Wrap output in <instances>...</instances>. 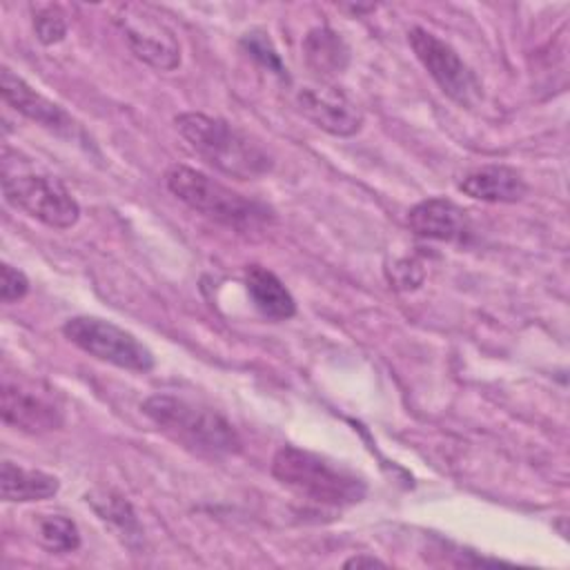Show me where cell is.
Here are the masks:
<instances>
[{
    "instance_id": "4fadbf2b",
    "label": "cell",
    "mask_w": 570,
    "mask_h": 570,
    "mask_svg": "<svg viewBox=\"0 0 570 570\" xmlns=\"http://www.w3.org/2000/svg\"><path fill=\"white\" fill-rule=\"evenodd\" d=\"M459 189L483 203H517L525 196L528 185L523 176L505 165H485L463 176Z\"/></svg>"
},
{
    "instance_id": "5bb4252c",
    "label": "cell",
    "mask_w": 570,
    "mask_h": 570,
    "mask_svg": "<svg viewBox=\"0 0 570 570\" xmlns=\"http://www.w3.org/2000/svg\"><path fill=\"white\" fill-rule=\"evenodd\" d=\"M245 287L254 307L272 321H287L296 314V301L283 281L263 265L245 269Z\"/></svg>"
},
{
    "instance_id": "30bf717a",
    "label": "cell",
    "mask_w": 570,
    "mask_h": 570,
    "mask_svg": "<svg viewBox=\"0 0 570 570\" xmlns=\"http://www.w3.org/2000/svg\"><path fill=\"white\" fill-rule=\"evenodd\" d=\"M2 419L7 425H13L16 430L29 432V434H42L58 430L65 423L62 407L20 383H2Z\"/></svg>"
},
{
    "instance_id": "9c48e42d",
    "label": "cell",
    "mask_w": 570,
    "mask_h": 570,
    "mask_svg": "<svg viewBox=\"0 0 570 570\" xmlns=\"http://www.w3.org/2000/svg\"><path fill=\"white\" fill-rule=\"evenodd\" d=\"M296 107L307 120L332 136H354L363 127V111L358 105L334 85L301 87Z\"/></svg>"
},
{
    "instance_id": "ffe728a7",
    "label": "cell",
    "mask_w": 570,
    "mask_h": 570,
    "mask_svg": "<svg viewBox=\"0 0 570 570\" xmlns=\"http://www.w3.org/2000/svg\"><path fill=\"white\" fill-rule=\"evenodd\" d=\"M243 47H245L261 65H265L267 69H274L278 76H285L287 69L283 67V62H281V58H278V53H276L272 40L267 38V33H263V31H249V33H245V36H243Z\"/></svg>"
},
{
    "instance_id": "2e32d148",
    "label": "cell",
    "mask_w": 570,
    "mask_h": 570,
    "mask_svg": "<svg viewBox=\"0 0 570 570\" xmlns=\"http://www.w3.org/2000/svg\"><path fill=\"white\" fill-rule=\"evenodd\" d=\"M60 483L53 474L42 470H27L11 461H2L0 470V494L9 503L42 501L58 492Z\"/></svg>"
},
{
    "instance_id": "7a4b0ae2",
    "label": "cell",
    "mask_w": 570,
    "mask_h": 570,
    "mask_svg": "<svg viewBox=\"0 0 570 570\" xmlns=\"http://www.w3.org/2000/svg\"><path fill=\"white\" fill-rule=\"evenodd\" d=\"M140 410L165 436L196 454L227 456L243 445L236 428L223 414L185 396L151 394Z\"/></svg>"
},
{
    "instance_id": "ba28073f",
    "label": "cell",
    "mask_w": 570,
    "mask_h": 570,
    "mask_svg": "<svg viewBox=\"0 0 570 570\" xmlns=\"http://www.w3.org/2000/svg\"><path fill=\"white\" fill-rule=\"evenodd\" d=\"M410 47L419 62L428 69L439 89L461 107H476L483 91L474 71L461 60V56L443 42L439 36L423 27H414L407 33Z\"/></svg>"
},
{
    "instance_id": "e0dca14e",
    "label": "cell",
    "mask_w": 570,
    "mask_h": 570,
    "mask_svg": "<svg viewBox=\"0 0 570 570\" xmlns=\"http://www.w3.org/2000/svg\"><path fill=\"white\" fill-rule=\"evenodd\" d=\"M87 503L94 508V512L102 521L114 525L122 537L140 539V525H138L136 512L125 497L111 490H100V492L87 494Z\"/></svg>"
},
{
    "instance_id": "9a60e30c",
    "label": "cell",
    "mask_w": 570,
    "mask_h": 570,
    "mask_svg": "<svg viewBox=\"0 0 570 570\" xmlns=\"http://www.w3.org/2000/svg\"><path fill=\"white\" fill-rule=\"evenodd\" d=\"M303 56L307 67L327 80L345 71L350 62V47L334 29L316 27L303 38Z\"/></svg>"
},
{
    "instance_id": "7402d4cb",
    "label": "cell",
    "mask_w": 570,
    "mask_h": 570,
    "mask_svg": "<svg viewBox=\"0 0 570 570\" xmlns=\"http://www.w3.org/2000/svg\"><path fill=\"white\" fill-rule=\"evenodd\" d=\"M387 278L394 287L399 289H414L421 285L423 281V269L416 261H410V258H403V261H396L390 269H387Z\"/></svg>"
},
{
    "instance_id": "603a6c76",
    "label": "cell",
    "mask_w": 570,
    "mask_h": 570,
    "mask_svg": "<svg viewBox=\"0 0 570 570\" xmlns=\"http://www.w3.org/2000/svg\"><path fill=\"white\" fill-rule=\"evenodd\" d=\"M343 568H385V561H381V559H376V557H372V554L361 552V554L350 557V559L343 563Z\"/></svg>"
},
{
    "instance_id": "8fae6325",
    "label": "cell",
    "mask_w": 570,
    "mask_h": 570,
    "mask_svg": "<svg viewBox=\"0 0 570 570\" xmlns=\"http://www.w3.org/2000/svg\"><path fill=\"white\" fill-rule=\"evenodd\" d=\"M0 91L7 105H11L16 111L27 116L29 120L60 134V136H73L76 122L73 118L53 100L36 91L31 85H27L18 73H13L9 67L2 69L0 76Z\"/></svg>"
},
{
    "instance_id": "7c38bea8",
    "label": "cell",
    "mask_w": 570,
    "mask_h": 570,
    "mask_svg": "<svg viewBox=\"0 0 570 570\" xmlns=\"http://www.w3.org/2000/svg\"><path fill=\"white\" fill-rule=\"evenodd\" d=\"M407 227L428 240H463L470 232L468 214L448 198H425L407 212Z\"/></svg>"
},
{
    "instance_id": "d6986e66",
    "label": "cell",
    "mask_w": 570,
    "mask_h": 570,
    "mask_svg": "<svg viewBox=\"0 0 570 570\" xmlns=\"http://www.w3.org/2000/svg\"><path fill=\"white\" fill-rule=\"evenodd\" d=\"M33 29L42 45H56L67 36V20L60 7L38 4L33 9Z\"/></svg>"
},
{
    "instance_id": "6da1fadb",
    "label": "cell",
    "mask_w": 570,
    "mask_h": 570,
    "mask_svg": "<svg viewBox=\"0 0 570 570\" xmlns=\"http://www.w3.org/2000/svg\"><path fill=\"white\" fill-rule=\"evenodd\" d=\"M174 125L207 165L232 178L252 180L265 176L274 167L272 154L258 140L236 129L227 120L187 111L176 116Z\"/></svg>"
},
{
    "instance_id": "52a82bcc",
    "label": "cell",
    "mask_w": 570,
    "mask_h": 570,
    "mask_svg": "<svg viewBox=\"0 0 570 570\" xmlns=\"http://www.w3.org/2000/svg\"><path fill=\"white\" fill-rule=\"evenodd\" d=\"M114 22L138 60L158 71H171L180 65V42L154 7L140 2L120 4Z\"/></svg>"
},
{
    "instance_id": "ac0fdd59",
    "label": "cell",
    "mask_w": 570,
    "mask_h": 570,
    "mask_svg": "<svg viewBox=\"0 0 570 570\" xmlns=\"http://www.w3.org/2000/svg\"><path fill=\"white\" fill-rule=\"evenodd\" d=\"M38 539L51 552H73L80 548V530L65 514H40Z\"/></svg>"
},
{
    "instance_id": "3957f363",
    "label": "cell",
    "mask_w": 570,
    "mask_h": 570,
    "mask_svg": "<svg viewBox=\"0 0 570 570\" xmlns=\"http://www.w3.org/2000/svg\"><path fill=\"white\" fill-rule=\"evenodd\" d=\"M165 185L187 207L229 229L254 232L274 220V212L265 203L247 198L187 165H171L165 171Z\"/></svg>"
},
{
    "instance_id": "5b68a950",
    "label": "cell",
    "mask_w": 570,
    "mask_h": 570,
    "mask_svg": "<svg viewBox=\"0 0 570 570\" xmlns=\"http://www.w3.org/2000/svg\"><path fill=\"white\" fill-rule=\"evenodd\" d=\"M62 334L89 356L131 372H149L154 367L151 350L131 332L98 316H73L65 321Z\"/></svg>"
},
{
    "instance_id": "277c9868",
    "label": "cell",
    "mask_w": 570,
    "mask_h": 570,
    "mask_svg": "<svg viewBox=\"0 0 570 570\" xmlns=\"http://www.w3.org/2000/svg\"><path fill=\"white\" fill-rule=\"evenodd\" d=\"M272 476L296 494L323 505H352L363 501L367 492L361 476L296 445H283L276 450L272 459Z\"/></svg>"
},
{
    "instance_id": "8992f818",
    "label": "cell",
    "mask_w": 570,
    "mask_h": 570,
    "mask_svg": "<svg viewBox=\"0 0 570 570\" xmlns=\"http://www.w3.org/2000/svg\"><path fill=\"white\" fill-rule=\"evenodd\" d=\"M2 194L11 207L29 214L31 218L53 229H69L80 218L78 200L53 176H40V174L7 176L2 180Z\"/></svg>"
},
{
    "instance_id": "44dd1931",
    "label": "cell",
    "mask_w": 570,
    "mask_h": 570,
    "mask_svg": "<svg viewBox=\"0 0 570 570\" xmlns=\"http://www.w3.org/2000/svg\"><path fill=\"white\" fill-rule=\"evenodd\" d=\"M0 274H2V281H0V298H2L4 303H13V301H20V298L27 296V292H29V278H27L20 269L11 267L9 263H2Z\"/></svg>"
}]
</instances>
